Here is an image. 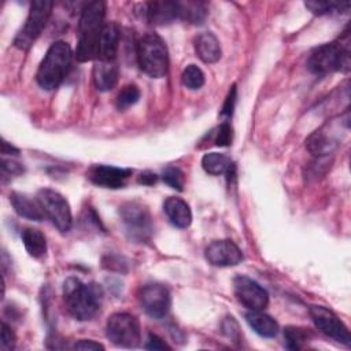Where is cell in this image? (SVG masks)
Masks as SVG:
<instances>
[{"mask_svg":"<svg viewBox=\"0 0 351 351\" xmlns=\"http://www.w3.org/2000/svg\"><path fill=\"white\" fill-rule=\"evenodd\" d=\"M310 315L315 326L324 335L344 346H350L351 335L348 332V328L332 310L324 306H310Z\"/></svg>","mask_w":351,"mask_h":351,"instance_id":"30bf717a","label":"cell"},{"mask_svg":"<svg viewBox=\"0 0 351 351\" xmlns=\"http://www.w3.org/2000/svg\"><path fill=\"white\" fill-rule=\"evenodd\" d=\"M63 299L69 313L78 321L92 319L100 308L101 291L97 285L85 284L77 277L63 282Z\"/></svg>","mask_w":351,"mask_h":351,"instance_id":"7a4b0ae2","label":"cell"},{"mask_svg":"<svg viewBox=\"0 0 351 351\" xmlns=\"http://www.w3.org/2000/svg\"><path fill=\"white\" fill-rule=\"evenodd\" d=\"M195 51L199 59L207 64L221 59V45L218 38L211 32H203L195 38Z\"/></svg>","mask_w":351,"mask_h":351,"instance_id":"ffe728a7","label":"cell"},{"mask_svg":"<svg viewBox=\"0 0 351 351\" xmlns=\"http://www.w3.org/2000/svg\"><path fill=\"white\" fill-rule=\"evenodd\" d=\"M121 221L128 237L134 243H145L151 239L154 226L148 208L137 202H128L119 207Z\"/></svg>","mask_w":351,"mask_h":351,"instance_id":"8992f818","label":"cell"},{"mask_svg":"<svg viewBox=\"0 0 351 351\" xmlns=\"http://www.w3.org/2000/svg\"><path fill=\"white\" fill-rule=\"evenodd\" d=\"M10 202L19 217L30 221H43L45 217V213L37 197L33 199L26 193L12 192L10 195Z\"/></svg>","mask_w":351,"mask_h":351,"instance_id":"e0dca14e","label":"cell"},{"mask_svg":"<svg viewBox=\"0 0 351 351\" xmlns=\"http://www.w3.org/2000/svg\"><path fill=\"white\" fill-rule=\"evenodd\" d=\"M1 171L3 174H22L23 166L19 162H15L12 159H1Z\"/></svg>","mask_w":351,"mask_h":351,"instance_id":"836d02e7","label":"cell"},{"mask_svg":"<svg viewBox=\"0 0 351 351\" xmlns=\"http://www.w3.org/2000/svg\"><path fill=\"white\" fill-rule=\"evenodd\" d=\"M138 299L143 310L151 318L160 319L170 310V304H171L170 292L167 287H165L163 284L151 282L144 285L140 291Z\"/></svg>","mask_w":351,"mask_h":351,"instance_id":"8fae6325","label":"cell"},{"mask_svg":"<svg viewBox=\"0 0 351 351\" xmlns=\"http://www.w3.org/2000/svg\"><path fill=\"white\" fill-rule=\"evenodd\" d=\"M147 350H170V346H167L159 336L149 333L147 343H145Z\"/></svg>","mask_w":351,"mask_h":351,"instance_id":"e575fe53","label":"cell"},{"mask_svg":"<svg viewBox=\"0 0 351 351\" xmlns=\"http://www.w3.org/2000/svg\"><path fill=\"white\" fill-rule=\"evenodd\" d=\"M204 256L213 266H236L243 261L241 250L230 240H215L204 250Z\"/></svg>","mask_w":351,"mask_h":351,"instance_id":"4fadbf2b","label":"cell"},{"mask_svg":"<svg viewBox=\"0 0 351 351\" xmlns=\"http://www.w3.org/2000/svg\"><path fill=\"white\" fill-rule=\"evenodd\" d=\"M182 85L191 90H197L204 85V74L196 64H189L181 74Z\"/></svg>","mask_w":351,"mask_h":351,"instance_id":"4316f807","label":"cell"},{"mask_svg":"<svg viewBox=\"0 0 351 351\" xmlns=\"http://www.w3.org/2000/svg\"><path fill=\"white\" fill-rule=\"evenodd\" d=\"M18 152L19 151L16 148H14L12 145H10L7 141L3 140V143H1V154L3 155H8V154L10 155H18Z\"/></svg>","mask_w":351,"mask_h":351,"instance_id":"74e56055","label":"cell"},{"mask_svg":"<svg viewBox=\"0 0 351 351\" xmlns=\"http://www.w3.org/2000/svg\"><path fill=\"white\" fill-rule=\"evenodd\" d=\"M207 8L202 1H178V19L199 25L206 19Z\"/></svg>","mask_w":351,"mask_h":351,"instance_id":"cb8c5ba5","label":"cell"},{"mask_svg":"<svg viewBox=\"0 0 351 351\" xmlns=\"http://www.w3.org/2000/svg\"><path fill=\"white\" fill-rule=\"evenodd\" d=\"M162 180L170 188H174L177 191H182V188H184V173L181 171V169H178L176 166L166 167L162 173Z\"/></svg>","mask_w":351,"mask_h":351,"instance_id":"f546056e","label":"cell"},{"mask_svg":"<svg viewBox=\"0 0 351 351\" xmlns=\"http://www.w3.org/2000/svg\"><path fill=\"white\" fill-rule=\"evenodd\" d=\"M233 288L237 300L248 310H263L269 303L267 291L247 276H237L233 280Z\"/></svg>","mask_w":351,"mask_h":351,"instance_id":"7c38bea8","label":"cell"},{"mask_svg":"<svg viewBox=\"0 0 351 351\" xmlns=\"http://www.w3.org/2000/svg\"><path fill=\"white\" fill-rule=\"evenodd\" d=\"M306 8H308L315 15H326L343 11L350 7V3H333V1H306Z\"/></svg>","mask_w":351,"mask_h":351,"instance_id":"83f0119b","label":"cell"},{"mask_svg":"<svg viewBox=\"0 0 351 351\" xmlns=\"http://www.w3.org/2000/svg\"><path fill=\"white\" fill-rule=\"evenodd\" d=\"M52 5V1L48 0H36L32 3L26 22L14 40V45L18 49L27 51L34 44L51 16Z\"/></svg>","mask_w":351,"mask_h":351,"instance_id":"52a82bcc","label":"cell"},{"mask_svg":"<svg viewBox=\"0 0 351 351\" xmlns=\"http://www.w3.org/2000/svg\"><path fill=\"white\" fill-rule=\"evenodd\" d=\"M130 174H132L130 169H121V167L107 166V165H96L90 167L88 173L93 184L103 188H111V189L122 188L126 184Z\"/></svg>","mask_w":351,"mask_h":351,"instance_id":"5bb4252c","label":"cell"},{"mask_svg":"<svg viewBox=\"0 0 351 351\" xmlns=\"http://www.w3.org/2000/svg\"><path fill=\"white\" fill-rule=\"evenodd\" d=\"M118 77L119 71L114 60H97L93 66V84L100 92H107L115 88V85L118 84Z\"/></svg>","mask_w":351,"mask_h":351,"instance_id":"d6986e66","label":"cell"},{"mask_svg":"<svg viewBox=\"0 0 351 351\" xmlns=\"http://www.w3.org/2000/svg\"><path fill=\"white\" fill-rule=\"evenodd\" d=\"M350 41L348 38L328 43L315 48L308 60L307 66L311 73L317 75H325L335 71L350 70Z\"/></svg>","mask_w":351,"mask_h":351,"instance_id":"277c9868","label":"cell"},{"mask_svg":"<svg viewBox=\"0 0 351 351\" xmlns=\"http://www.w3.org/2000/svg\"><path fill=\"white\" fill-rule=\"evenodd\" d=\"M138 99H140V89L133 84L125 85L117 96V107H118V110L123 111V110L129 108L130 106L136 104L138 101Z\"/></svg>","mask_w":351,"mask_h":351,"instance_id":"f1b7e54d","label":"cell"},{"mask_svg":"<svg viewBox=\"0 0 351 351\" xmlns=\"http://www.w3.org/2000/svg\"><path fill=\"white\" fill-rule=\"evenodd\" d=\"M163 211L167 215L169 221L180 229H185L192 222V213L186 202L180 197L170 196L163 203Z\"/></svg>","mask_w":351,"mask_h":351,"instance_id":"ac0fdd59","label":"cell"},{"mask_svg":"<svg viewBox=\"0 0 351 351\" xmlns=\"http://www.w3.org/2000/svg\"><path fill=\"white\" fill-rule=\"evenodd\" d=\"M232 166V159L221 152H208L202 158V167L206 173L213 176L226 174Z\"/></svg>","mask_w":351,"mask_h":351,"instance_id":"d4e9b609","label":"cell"},{"mask_svg":"<svg viewBox=\"0 0 351 351\" xmlns=\"http://www.w3.org/2000/svg\"><path fill=\"white\" fill-rule=\"evenodd\" d=\"M106 4L103 1H90L82 8L78 23V44L75 58L78 62L97 59L99 36L104 26Z\"/></svg>","mask_w":351,"mask_h":351,"instance_id":"6da1fadb","label":"cell"},{"mask_svg":"<svg viewBox=\"0 0 351 351\" xmlns=\"http://www.w3.org/2000/svg\"><path fill=\"white\" fill-rule=\"evenodd\" d=\"M245 319L254 332L262 337H274L278 333L277 321L269 314H265L262 310H250Z\"/></svg>","mask_w":351,"mask_h":351,"instance_id":"7402d4cb","label":"cell"},{"mask_svg":"<svg viewBox=\"0 0 351 351\" xmlns=\"http://www.w3.org/2000/svg\"><path fill=\"white\" fill-rule=\"evenodd\" d=\"M156 180H158V176L152 171H144L138 177V182H141L144 185H154L156 182Z\"/></svg>","mask_w":351,"mask_h":351,"instance_id":"8d00e7d4","label":"cell"},{"mask_svg":"<svg viewBox=\"0 0 351 351\" xmlns=\"http://www.w3.org/2000/svg\"><path fill=\"white\" fill-rule=\"evenodd\" d=\"M106 333L111 343L125 348H134L141 340L140 322L129 313H115L110 315Z\"/></svg>","mask_w":351,"mask_h":351,"instance_id":"ba28073f","label":"cell"},{"mask_svg":"<svg viewBox=\"0 0 351 351\" xmlns=\"http://www.w3.org/2000/svg\"><path fill=\"white\" fill-rule=\"evenodd\" d=\"M234 104H236V86L233 85L225 99V103H223V107H222V111H221V117H225L226 119L232 117L233 114V108H234Z\"/></svg>","mask_w":351,"mask_h":351,"instance_id":"d6a6232c","label":"cell"},{"mask_svg":"<svg viewBox=\"0 0 351 351\" xmlns=\"http://www.w3.org/2000/svg\"><path fill=\"white\" fill-rule=\"evenodd\" d=\"M232 138H233L232 126L228 121H223L218 128V132L215 136V144L218 147H228L232 144Z\"/></svg>","mask_w":351,"mask_h":351,"instance_id":"4dcf8cb0","label":"cell"},{"mask_svg":"<svg viewBox=\"0 0 351 351\" xmlns=\"http://www.w3.org/2000/svg\"><path fill=\"white\" fill-rule=\"evenodd\" d=\"M140 69L151 78H160L167 73L169 55L165 41L155 33L144 34L137 44Z\"/></svg>","mask_w":351,"mask_h":351,"instance_id":"5b68a950","label":"cell"},{"mask_svg":"<svg viewBox=\"0 0 351 351\" xmlns=\"http://www.w3.org/2000/svg\"><path fill=\"white\" fill-rule=\"evenodd\" d=\"M306 147L317 158L328 156L336 149L337 140L332 134L326 133L324 128H321L308 136L306 140Z\"/></svg>","mask_w":351,"mask_h":351,"instance_id":"44dd1931","label":"cell"},{"mask_svg":"<svg viewBox=\"0 0 351 351\" xmlns=\"http://www.w3.org/2000/svg\"><path fill=\"white\" fill-rule=\"evenodd\" d=\"M37 199L45 215L52 221L58 230H60L62 233L69 232L71 228L73 217L67 200L59 192L49 188L40 189L37 193Z\"/></svg>","mask_w":351,"mask_h":351,"instance_id":"9c48e42d","label":"cell"},{"mask_svg":"<svg viewBox=\"0 0 351 351\" xmlns=\"http://www.w3.org/2000/svg\"><path fill=\"white\" fill-rule=\"evenodd\" d=\"M22 241L27 254L33 258H41L47 251V241L43 232L36 228H25L22 230Z\"/></svg>","mask_w":351,"mask_h":351,"instance_id":"603a6c76","label":"cell"},{"mask_svg":"<svg viewBox=\"0 0 351 351\" xmlns=\"http://www.w3.org/2000/svg\"><path fill=\"white\" fill-rule=\"evenodd\" d=\"M71 59L73 51L67 43H53L38 66L36 74L37 84L45 90L56 89L67 75L71 66Z\"/></svg>","mask_w":351,"mask_h":351,"instance_id":"3957f363","label":"cell"},{"mask_svg":"<svg viewBox=\"0 0 351 351\" xmlns=\"http://www.w3.org/2000/svg\"><path fill=\"white\" fill-rule=\"evenodd\" d=\"M310 339V332L299 326H287L284 329L285 346L289 350H300Z\"/></svg>","mask_w":351,"mask_h":351,"instance_id":"484cf974","label":"cell"},{"mask_svg":"<svg viewBox=\"0 0 351 351\" xmlns=\"http://www.w3.org/2000/svg\"><path fill=\"white\" fill-rule=\"evenodd\" d=\"M75 350H104V347L100 343H96L93 340H80L74 344Z\"/></svg>","mask_w":351,"mask_h":351,"instance_id":"d590c367","label":"cell"},{"mask_svg":"<svg viewBox=\"0 0 351 351\" xmlns=\"http://www.w3.org/2000/svg\"><path fill=\"white\" fill-rule=\"evenodd\" d=\"M15 341H16V337H15V333L12 332V329L5 324L3 322L1 324V348L3 350H12L15 347Z\"/></svg>","mask_w":351,"mask_h":351,"instance_id":"1f68e13d","label":"cell"},{"mask_svg":"<svg viewBox=\"0 0 351 351\" xmlns=\"http://www.w3.org/2000/svg\"><path fill=\"white\" fill-rule=\"evenodd\" d=\"M144 7V16L152 25H166L178 19V1H151Z\"/></svg>","mask_w":351,"mask_h":351,"instance_id":"2e32d148","label":"cell"},{"mask_svg":"<svg viewBox=\"0 0 351 351\" xmlns=\"http://www.w3.org/2000/svg\"><path fill=\"white\" fill-rule=\"evenodd\" d=\"M121 41V29L115 22H107L101 27L99 36L97 60L111 62L115 60Z\"/></svg>","mask_w":351,"mask_h":351,"instance_id":"9a60e30c","label":"cell"}]
</instances>
